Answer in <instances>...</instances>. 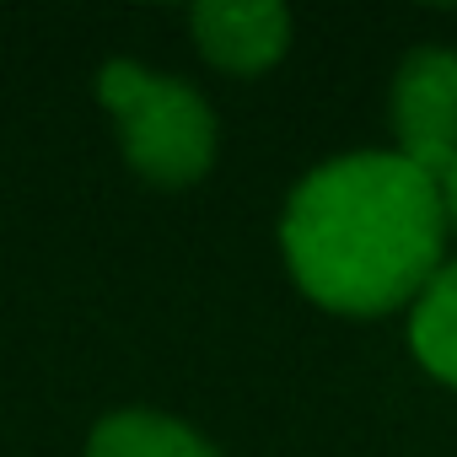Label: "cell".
<instances>
[{
	"label": "cell",
	"instance_id": "cell-1",
	"mask_svg": "<svg viewBox=\"0 0 457 457\" xmlns=\"http://www.w3.org/2000/svg\"><path fill=\"white\" fill-rule=\"evenodd\" d=\"M296 286L345 318L414 307L446 264V210L430 172L398 151H350L312 167L280 215Z\"/></svg>",
	"mask_w": 457,
	"mask_h": 457
},
{
	"label": "cell",
	"instance_id": "cell-2",
	"mask_svg": "<svg viewBox=\"0 0 457 457\" xmlns=\"http://www.w3.org/2000/svg\"><path fill=\"white\" fill-rule=\"evenodd\" d=\"M97 97L119 119V145L140 178L162 188H183L210 172L215 113L188 81L156 76L135 60H108L97 71Z\"/></svg>",
	"mask_w": 457,
	"mask_h": 457
},
{
	"label": "cell",
	"instance_id": "cell-3",
	"mask_svg": "<svg viewBox=\"0 0 457 457\" xmlns=\"http://www.w3.org/2000/svg\"><path fill=\"white\" fill-rule=\"evenodd\" d=\"M398 156L441 178L457 162V49H414L393 76Z\"/></svg>",
	"mask_w": 457,
	"mask_h": 457
},
{
	"label": "cell",
	"instance_id": "cell-4",
	"mask_svg": "<svg viewBox=\"0 0 457 457\" xmlns=\"http://www.w3.org/2000/svg\"><path fill=\"white\" fill-rule=\"evenodd\" d=\"M188 22L199 54L232 76H259L291 49V12L275 0H204Z\"/></svg>",
	"mask_w": 457,
	"mask_h": 457
},
{
	"label": "cell",
	"instance_id": "cell-5",
	"mask_svg": "<svg viewBox=\"0 0 457 457\" xmlns=\"http://www.w3.org/2000/svg\"><path fill=\"white\" fill-rule=\"evenodd\" d=\"M87 457H220L194 425L156 409H119L87 436Z\"/></svg>",
	"mask_w": 457,
	"mask_h": 457
},
{
	"label": "cell",
	"instance_id": "cell-6",
	"mask_svg": "<svg viewBox=\"0 0 457 457\" xmlns=\"http://www.w3.org/2000/svg\"><path fill=\"white\" fill-rule=\"evenodd\" d=\"M409 350L436 382L457 387V259H446L430 275V286L414 296V307H409Z\"/></svg>",
	"mask_w": 457,
	"mask_h": 457
},
{
	"label": "cell",
	"instance_id": "cell-7",
	"mask_svg": "<svg viewBox=\"0 0 457 457\" xmlns=\"http://www.w3.org/2000/svg\"><path fill=\"white\" fill-rule=\"evenodd\" d=\"M436 188H441V210H446V232H457V162L436 178Z\"/></svg>",
	"mask_w": 457,
	"mask_h": 457
}]
</instances>
